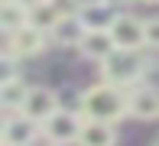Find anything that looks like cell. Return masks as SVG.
<instances>
[{
	"mask_svg": "<svg viewBox=\"0 0 159 146\" xmlns=\"http://www.w3.org/2000/svg\"><path fill=\"white\" fill-rule=\"evenodd\" d=\"M127 114H130V94H124V88H117L111 81H101L81 94V117L84 120L117 123Z\"/></svg>",
	"mask_w": 159,
	"mask_h": 146,
	"instance_id": "obj_1",
	"label": "cell"
},
{
	"mask_svg": "<svg viewBox=\"0 0 159 146\" xmlns=\"http://www.w3.org/2000/svg\"><path fill=\"white\" fill-rule=\"evenodd\" d=\"M143 71H146V62L140 58L136 49H114V52L101 62V78L117 84V88L136 84L143 78Z\"/></svg>",
	"mask_w": 159,
	"mask_h": 146,
	"instance_id": "obj_2",
	"label": "cell"
},
{
	"mask_svg": "<svg viewBox=\"0 0 159 146\" xmlns=\"http://www.w3.org/2000/svg\"><path fill=\"white\" fill-rule=\"evenodd\" d=\"M81 127H84V117L81 114H71V111H55L49 117L46 123H42V136L52 143H78V136H81Z\"/></svg>",
	"mask_w": 159,
	"mask_h": 146,
	"instance_id": "obj_3",
	"label": "cell"
},
{
	"mask_svg": "<svg viewBox=\"0 0 159 146\" xmlns=\"http://www.w3.org/2000/svg\"><path fill=\"white\" fill-rule=\"evenodd\" d=\"M111 36L117 42V49H136L140 52L146 46V23L130 16V13H117L111 23Z\"/></svg>",
	"mask_w": 159,
	"mask_h": 146,
	"instance_id": "obj_4",
	"label": "cell"
},
{
	"mask_svg": "<svg viewBox=\"0 0 159 146\" xmlns=\"http://www.w3.org/2000/svg\"><path fill=\"white\" fill-rule=\"evenodd\" d=\"M55 111H59V94L49 91V88H30L23 107H20V114H26L30 120L39 123V127H42V123H46Z\"/></svg>",
	"mask_w": 159,
	"mask_h": 146,
	"instance_id": "obj_5",
	"label": "cell"
},
{
	"mask_svg": "<svg viewBox=\"0 0 159 146\" xmlns=\"http://www.w3.org/2000/svg\"><path fill=\"white\" fill-rule=\"evenodd\" d=\"M39 133H42V127L36 120H30L26 114H20V111H10V114H7V120H3V143L30 146Z\"/></svg>",
	"mask_w": 159,
	"mask_h": 146,
	"instance_id": "obj_6",
	"label": "cell"
},
{
	"mask_svg": "<svg viewBox=\"0 0 159 146\" xmlns=\"http://www.w3.org/2000/svg\"><path fill=\"white\" fill-rule=\"evenodd\" d=\"M46 49V33L36 26H23L16 33H7V52L26 58V55H39Z\"/></svg>",
	"mask_w": 159,
	"mask_h": 146,
	"instance_id": "obj_7",
	"label": "cell"
},
{
	"mask_svg": "<svg viewBox=\"0 0 159 146\" xmlns=\"http://www.w3.org/2000/svg\"><path fill=\"white\" fill-rule=\"evenodd\" d=\"M114 49H117V42H114L111 29H84L81 42H78V52L91 62H104Z\"/></svg>",
	"mask_w": 159,
	"mask_h": 146,
	"instance_id": "obj_8",
	"label": "cell"
},
{
	"mask_svg": "<svg viewBox=\"0 0 159 146\" xmlns=\"http://www.w3.org/2000/svg\"><path fill=\"white\" fill-rule=\"evenodd\" d=\"M62 13H68V10H59V0H39V3L30 7V26L42 29V33H52L59 26Z\"/></svg>",
	"mask_w": 159,
	"mask_h": 146,
	"instance_id": "obj_9",
	"label": "cell"
},
{
	"mask_svg": "<svg viewBox=\"0 0 159 146\" xmlns=\"http://www.w3.org/2000/svg\"><path fill=\"white\" fill-rule=\"evenodd\" d=\"M130 114L140 120H156L159 117V91L153 88H133L130 91Z\"/></svg>",
	"mask_w": 159,
	"mask_h": 146,
	"instance_id": "obj_10",
	"label": "cell"
},
{
	"mask_svg": "<svg viewBox=\"0 0 159 146\" xmlns=\"http://www.w3.org/2000/svg\"><path fill=\"white\" fill-rule=\"evenodd\" d=\"M84 20H81V13H62V20H59V26L52 29V39L59 42V46H78L81 42V36H84Z\"/></svg>",
	"mask_w": 159,
	"mask_h": 146,
	"instance_id": "obj_11",
	"label": "cell"
},
{
	"mask_svg": "<svg viewBox=\"0 0 159 146\" xmlns=\"http://www.w3.org/2000/svg\"><path fill=\"white\" fill-rule=\"evenodd\" d=\"M114 143H117L114 123H104V120H84L81 136H78V146H114Z\"/></svg>",
	"mask_w": 159,
	"mask_h": 146,
	"instance_id": "obj_12",
	"label": "cell"
},
{
	"mask_svg": "<svg viewBox=\"0 0 159 146\" xmlns=\"http://www.w3.org/2000/svg\"><path fill=\"white\" fill-rule=\"evenodd\" d=\"M0 26H3V33H16V29L30 26V7L20 3V0H3V7H0Z\"/></svg>",
	"mask_w": 159,
	"mask_h": 146,
	"instance_id": "obj_13",
	"label": "cell"
},
{
	"mask_svg": "<svg viewBox=\"0 0 159 146\" xmlns=\"http://www.w3.org/2000/svg\"><path fill=\"white\" fill-rule=\"evenodd\" d=\"M78 13H81V20H84L88 29H111L114 16H117V13L111 10V3H94V7H84V10H78Z\"/></svg>",
	"mask_w": 159,
	"mask_h": 146,
	"instance_id": "obj_14",
	"label": "cell"
},
{
	"mask_svg": "<svg viewBox=\"0 0 159 146\" xmlns=\"http://www.w3.org/2000/svg\"><path fill=\"white\" fill-rule=\"evenodd\" d=\"M26 94H30V88L20 84L16 78H13V81H3V107L7 111H20L23 101H26Z\"/></svg>",
	"mask_w": 159,
	"mask_h": 146,
	"instance_id": "obj_15",
	"label": "cell"
},
{
	"mask_svg": "<svg viewBox=\"0 0 159 146\" xmlns=\"http://www.w3.org/2000/svg\"><path fill=\"white\" fill-rule=\"evenodd\" d=\"M146 46L159 49V16H149L146 20Z\"/></svg>",
	"mask_w": 159,
	"mask_h": 146,
	"instance_id": "obj_16",
	"label": "cell"
},
{
	"mask_svg": "<svg viewBox=\"0 0 159 146\" xmlns=\"http://www.w3.org/2000/svg\"><path fill=\"white\" fill-rule=\"evenodd\" d=\"M71 3H75L78 10H84V7H94V3H111V0H71Z\"/></svg>",
	"mask_w": 159,
	"mask_h": 146,
	"instance_id": "obj_17",
	"label": "cell"
},
{
	"mask_svg": "<svg viewBox=\"0 0 159 146\" xmlns=\"http://www.w3.org/2000/svg\"><path fill=\"white\" fill-rule=\"evenodd\" d=\"M143 3H159V0H143Z\"/></svg>",
	"mask_w": 159,
	"mask_h": 146,
	"instance_id": "obj_18",
	"label": "cell"
},
{
	"mask_svg": "<svg viewBox=\"0 0 159 146\" xmlns=\"http://www.w3.org/2000/svg\"><path fill=\"white\" fill-rule=\"evenodd\" d=\"M3 146H13V143H3Z\"/></svg>",
	"mask_w": 159,
	"mask_h": 146,
	"instance_id": "obj_19",
	"label": "cell"
},
{
	"mask_svg": "<svg viewBox=\"0 0 159 146\" xmlns=\"http://www.w3.org/2000/svg\"><path fill=\"white\" fill-rule=\"evenodd\" d=\"M156 146H159V143H156Z\"/></svg>",
	"mask_w": 159,
	"mask_h": 146,
	"instance_id": "obj_20",
	"label": "cell"
}]
</instances>
